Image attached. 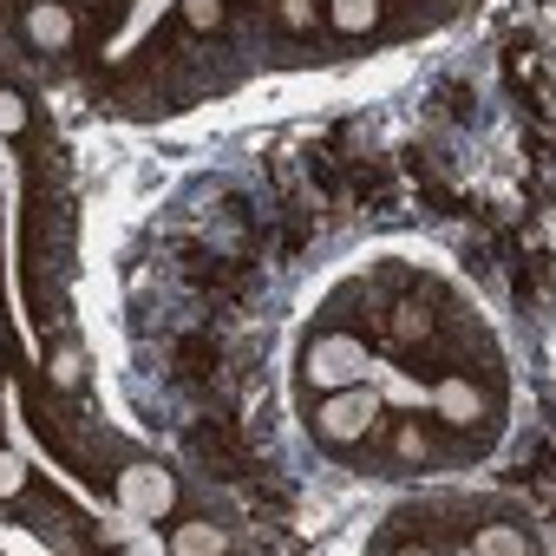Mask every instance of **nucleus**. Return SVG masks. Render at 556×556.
Returning a JSON list of instances; mask_svg holds the SVG:
<instances>
[{
    "instance_id": "f03ea898",
    "label": "nucleus",
    "mask_w": 556,
    "mask_h": 556,
    "mask_svg": "<svg viewBox=\"0 0 556 556\" xmlns=\"http://www.w3.org/2000/svg\"><path fill=\"white\" fill-rule=\"evenodd\" d=\"M374 419H380V400H374L367 387H334V393L321 400L315 432H321L328 445H354V439H367V432H374Z\"/></svg>"
},
{
    "instance_id": "423d86ee",
    "label": "nucleus",
    "mask_w": 556,
    "mask_h": 556,
    "mask_svg": "<svg viewBox=\"0 0 556 556\" xmlns=\"http://www.w3.org/2000/svg\"><path fill=\"white\" fill-rule=\"evenodd\" d=\"M432 406H439L445 426H471V419H478V387H471V380H439Z\"/></svg>"
},
{
    "instance_id": "4468645a",
    "label": "nucleus",
    "mask_w": 556,
    "mask_h": 556,
    "mask_svg": "<svg viewBox=\"0 0 556 556\" xmlns=\"http://www.w3.org/2000/svg\"><path fill=\"white\" fill-rule=\"evenodd\" d=\"M53 380H60V387H79V348H60V354H53Z\"/></svg>"
},
{
    "instance_id": "1a4fd4ad",
    "label": "nucleus",
    "mask_w": 556,
    "mask_h": 556,
    "mask_svg": "<svg viewBox=\"0 0 556 556\" xmlns=\"http://www.w3.org/2000/svg\"><path fill=\"white\" fill-rule=\"evenodd\" d=\"M426 334H432L426 308H419V302H400V308H393V341H406V348H413V341H426Z\"/></svg>"
},
{
    "instance_id": "0eeeda50",
    "label": "nucleus",
    "mask_w": 556,
    "mask_h": 556,
    "mask_svg": "<svg viewBox=\"0 0 556 556\" xmlns=\"http://www.w3.org/2000/svg\"><path fill=\"white\" fill-rule=\"evenodd\" d=\"M328 21L341 34H374L380 27V0H328Z\"/></svg>"
},
{
    "instance_id": "6e6552de",
    "label": "nucleus",
    "mask_w": 556,
    "mask_h": 556,
    "mask_svg": "<svg viewBox=\"0 0 556 556\" xmlns=\"http://www.w3.org/2000/svg\"><path fill=\"white\" fill-rule=\"evenodd\" d=\"M471 549H478V556H523L530 536L510 530V523H484V530H471Z\"/></svg>"
},
{
    "instance_id": "39448f33",
    "label": "nucleus",
    "mask_w": 556,
    "mask_h": 556,
    "mask_svg": "<svg viewBox=\"0 0 556 556\" xmlns=\"http://www.w3.org/2000/svg\"><path fill=\"white\" fill-rule=\"evenodd\" d=\"M170 549H177V556H223V549H229V530H216V523L190 517V523H177V530H170Z\"/></svg>"
},
{
    "instance_id": "7ed1b4c3",
    "label": "nucleus",
    "mask_w": 556,
    "mask_h": 556,
    "mask_svg": "<svg viewBox=\"0 0 556 556\" xmlns=\"http://www.w3.org/2000/svg\"><path fill=\"white\" fill-rule=\"evenodd\" d=\"M118 504L131 517H170L177 510V478L164 465H125L118 471Z\"/></svg>"
},
{
    "instance_id": "9b49d317",
    "label": "nucleus",
    "mask_w": 556,
    "mask_h": 556,
    "mask_svg": "<svg viewBox=\"0 0 556 556\" xmlns=\"http://www.w3.org/2000/svg\"><path fill=\"white\" fill-rule=\"evenodd\" d=\"M184 27L190 34H216L223 27V0H184Z\"/></svg>"
},
{
    "instance_id": "f257e3e1",
    "label": "nucleus",
    "mask_w": 556,
    "mask_h": 556,
    "mask_svg": "<svg viewBox=\"0 0 556 556\" xmlns=\"http://www.w3.org/2000/svg\"><path fill=\"white\" fill-rule=\"evenodd\" d=\"M302 374H308V387H361V374H367V348L354 341V334H321V341H308V354H302Z\"/></svg>"
},
{
    "instance_id": "ddd939ff",
    "label": "nucleus",
    "mask_w": 556,
    "mask_h": 556,
    "mask_svg": "<svg viewBox=\"0 0 556 556\" xmlns=\"http://www.w3.org/2000/svg\"><path fill=\"white\" fill-rule=\"evenodd\" d=\"M0 131H27V105H21V92H8V86H0Z\"/></svg>"
},
{
    "instance_id": "9d476101",
    "label": "nucleus",
    "mask_w": 556,
    "mask_h": 556,
    "mask_svg": "<svg viewBox=\"0 0 556 556\" xmlns=\"http://www.w3.org/2000/svg\"><path fill=\"white\" fill-rule=\"evenodd\" d=\"M275 14H282V27H289V34L321 27V8H315V0H275Z\"/></svg>"
},
{
    "instance_id": "20e7f679",
    "label": "nucleus",
    "mask_w": 556,
    "mask_h": 556,
    "mask_svg": "<svg viewBox=\"0 0 556 556\" xmlns=\"http://www.w3.org/2000/svg\"><path fill=\"white\" fill-rule=\"evenodd\" d=\"M27 34H34V47H47V53L73 47V8H60V0H40V8L27 14Z\"/></svg>"
},
{
    "instance_id": "f8f14e48",
    "label": "nucleus",
    "mask_w": 556,
    "mask_h": 556,
    "mask_svg": "<svg viewBox=\"0 0 556 556\" xmlns=\"http://www.w3.org/2000/svg\"><path fill=\"white\" fill-rule=\"evenodd\" d=\"M21 491H27V458L0 452V497H21Z\"/></svg>"
},
{
    "instance_id": "2eb2a0df",
    "label": "nucleus",
    "mask_w": 556,
    "mask_h": 556,
    "mask_svg": "<svg viewBox=\"0 0 556 556\" xmlns=\"http://www.w3.org/2000/svg\"><path fill=\"white\" fill-rule=\"evenodd\" d=\"M393 452H400V458H426V432H419V426H400V432H393Z\"/></svg>"
}]
</instances>
